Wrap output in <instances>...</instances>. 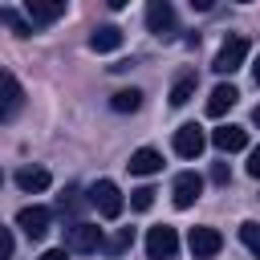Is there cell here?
<instances>
[{"instance_id":"1","label":"cell","mask_w":260,"mask_h":260,"mask_svg":"<svg viewBox=\"0 0 260 260\" xmlns=\"http://www.w3.org/2000/svg\"><path fill=\"white\" fill-rule=\"evenodd\" d=\"M20 110H24V85L16 81L12 69L0 65V122H12Z\"/></svg>"},{"instance_id":"2","label":"cell","mask_w":260,"mask_h":260,"mask_svg":"<svg viewBox=\"0 0 260 260\" xmlns=\"http://www.w3.org/2000/svg\"><path fill=\"white\" fill-rule=\"evenodd\" d=\"M89 203L98 207V215H106V219H118L122 215V191H118V183L114 179H98L93 187H89Z\"/></svg>"},{"instance_id":"3","label":"cell","mask_w":260,"mask_h":260,"mask_svg":"<svg viewBox=\"0 0 260 260\" xmlns=\"http://www.w3.org/2000/svg\"><path fill=\"white\" fill-rule=\"evenodd\" d=\"M146 28L154 32V37H175V28H179V20H175V4L171 0H146Z\"/></svg>"},{"instance_id":"4","label":"cell","mask_w":260,"mask_h":260,"mask_svg":"<svg viewBox=\"0 0 260 260\" xmlns=\"http://www.w3.org/2000/svg\"><path fill=\"white\" fill-rule=\"evenodd\" d=\"M175 252H179V232H175V228L158 223V228L146 232V256H150V260H171Z\"/></svg>"},{"instance_id":"5","label":"cell","mask_w":260,"mask_h":260,"mask_svg":"<svg viewBox=\"0 0 260 260\" xmlns=\"http://www.w3.org/2000/svg\"><path fill=\"white\" fill-rule=\"evenodd\" d=\"M244 57H248V41H244V37H228V41L219 45L211 69H215V73H236V69L244 65Z\"/></svg>"},{"instance_id":"6","label":"cell","mask_w":260,"mask_h":260,"mask_svg":"<svg viewBox=\"0 0 260 260\" xmlns=\"http://www.w3.org/2000/svg\"><path fill=\"white\" fill-rule=\"evenodd\" d=\"M102 248V228L98 223H73L65 232V252H98Z\"/></svg>"},{"instance_id":"7","label":"cell","mask_w":260,"mask_h":260,"mask_svg":"<svg viewBox=\"0 0 260 260\" xmlns=\"http://www.w3.org/2000/svg\"><path fill=\"white\" fill-rule=\"evenodd\" d=\"M187 248H191V256H195V260H211V256H219V248H223V236H219L215 228H191V236H187Z\"/></svg>"},{"instance_id":"8","label":"cell","mask_w":260,"mask_h":260,"mask_svg":"<svg viewBox=\"0 0 260 260\" xmlns=\"http://www.w3.org/2000/svg\"><path fill=\"white\" fill-rule=\"evenodd\" d=\"M203 146H207L203 126L187 122V126H179V130H175V154H183V158H199V154H203Z\"/></svg>"},{"instance_id":"9","label":"cell","mask_w":260,"mask_h":260,"mask_svg":"<svg viewBox=\"0 0 260 260\" xmlns=\"http://www.w3.org/2000/svg\"><path fill=\"white\" fill-rule=\"evenodd\" d=\"M171 195H175V207L183 211V207H191V203L203 195V179H199L195 171H183V175H175V187H171Z\"/></svg>"},{"instance_id":"10","label":"cell","mask_w":260,"mask_h":260,"mask_svg":"<svg viewBox=\"0 0 260 260\" xmlns=\"http://www.w3.org/2000/svg\"><path fill=\"white\" fill-rule=\"evenodd\" d=\"M49 211L45 207H20L16 211V228L28 236V240H45V232H49Z\"/></svg>"},{"instance_id":"11","label":"cell","mask_w":260,"mask_h":260,"mask_svg":"<svg viewBox=\"0 0 260 260\" xmlns=\"http://www.w3.org/2000/svg\"><path fill=\"white\" fill-rule=\"evenodd\" d=\"M211 142H215V146H219L223 154H232V150H244V146H248V130H244V126H232V122H228V126L211 130Z\"/></svg>"},{"instance_id":"12","label":"cell","mask_w":260,"mask_h":260,"mask_svg":"<svg viewBox=\"0 0 260 260\" xmlns=\"http://www.w3.org/2000/svg\"><path fill=\"white\" fill-rule=\"evenodd\" d=\"M24 12H28V24H53L65 12V4L61 0H24Z\"/></svg>"},{"instance_id":"13","label":"cell","mask_w":260,"mask_h":260,"mask_svg":"<svg viewBox=\"0 0 260 260\" xmlns=\"http://www.w3.org/2000/svg\"><path fill=\"white\" fill-rule=\"evenodd\" d=\"M122 45V28L118 24H98L93 32H89V49L93 53H114Z\"/></svg>"},{"instance_id":"14","label":"cell","mask_w":260,"mask_h":260,"mask_svg":"<svg viewBox=\"0 0 260 260\" xmlns=\"http://www.w3.org/2000/svg\"><path fill=\"white\" fill-rule=\"evenodd\" d=\"M130 175H154V171H162V154L154 150V146H142V150H134L130 154Z\"/></svg>"},{"instance_id":"15","label":"cell","mask_w":260,"mask_h":260,"mask_svg":"<svg viewBox=\"0 0 260 260\" xmlns=\"http://www.w3.org/2000/svg\"><path fill=\"white\" fill-rule=\"evenodd\" d=\"M236 102H240V89H236V85H215V89H211V98H207V114H211V118H219V114H228Z\"/></svg>"},{"instance_id":"16","label":"cell","mask_w":260,"mask_h":260,"mask_svg":"<svg viewBox=\"0 0 260 260\" xmlns=\"http://www.w3.org/2000/svg\"><path fill=\"white\" fill-rule=\"evenodd\" d=\"M49 183H53V175H49L45 167H20V171H16V187L28 191V195H32V191H45Z\"/></svg>"},{"instance_id":"17","label":"cell","mask_w":260,"mask_h":260,"mask_svg":"<svg viewBox=\"0 0 260 260\" xmlns=\"http://www.w3.org/2000/svg\"><path fill=\"white\" fill-rule=\"evenodd\" d=\"M110 106H114L118 114H134V110L142 106V89H118V93L110 98Z\"/></svg>"},{"instance_id":"18","label":"cell","mask_w":260,"mask_h":260,"mask_svg":"<svg viewBox=\"0 0 260 260\" xmlns=\"http://www.w3.org/2000/svg\"><path fill=\"white\" fill-rule=\"evenodd\" d=\"M0 24H4V28H12L16 37H32V24H28L16 8H0Z\"/></svg>"},{"instance_id":"19","label":"cell","mask_w":260,"mask_h":260,"mask_svg":"<svg viewBox=\"0 0 260 260\" xmlns=\"http://www.w3.org/2000/svg\"><path fill=\"white\" fill-rule=\"evenodd\" d=\"M240 240H244V248L260 260V223H256V219H244V223H240Z\"/></svg>"},{"instance_id":"20","label":"cell","mask_w":260,"mask_h":260,"mask_svg":"<svg viewBox=\"0 0 260 260\" xmlns=\"http://www.w3.org/2000/svg\"><path fill=\"white\" fill-rule=\"evenodd\" d=\"M191 98H195V77L187 73V77L175 81V89H171V106H187Z\"/></svg>"},{"instance_id":"21","label":"cell","mask_w":260,"mask_h":260,"mask_svg":"<svg viewBox=\"0 0 260 260\" xmlns=\"http://www.w3.org/2000/svg\"><path fill=\"white\" fill-rule=\"evenodd\" d=\"M130 244H134V232H130V228H118V236H114V240H102V248H106V252H114V256H118V252H126Z\"/></svg>"},{"instance_id":"22","label":"cell","mask_w":260,"mask_h":260,"mask_svg":"<svg viewBox=\"0 0 260 260\" xmlns=\"http://www.w3.org/2000/svg\"><path fill=\"white\" fill-rule=\"evenodd\" d=\"M130 207H134V211H150V207H154V187H138V191H130Z\"/></svg>"},{"instance_id":"23","label":"cell","mask_w":260,"mask_h":260,"mask_svg":"<svg viewBox=\"0 0 260 260\" xmlns=\"http://www.w3.org/2000/svg\"><path fill=\"white\" fill-rule=\"evenodd\" d=\"M12 248H16L12 232H8V228H0V260H12Z\"/></svg>"},{"instance_id":"24","label":"cell","mask_w":260,"mask_h":260,"mask_svg":"<svg viewBox=\"0 0 260 260\" xmlns=\"http://www.w3.org/2000/svg\"><path fill=\"white\" fill-rule=\"evenodd\" d=\"M211 183H219V187H228V183H232V171H228V162H215V167H211Z\"/></svg>"},{"instance_id":"25","label":"cell","mask_w":260,"mask_h":260,"mask_svg":"<svg viewBox=\"0 0 260 260\" xmlns=\"http://www.w3.org/2000/svg\"><path fill=\"white\" fill-rule=\"evenodd\" d=\"M248 175H252V179H260V146L248 154Z\"/></svg>"},{"instance_id":"26","label":"cell","mask_w":260,"mask_h":260,"mask_svg":"<svg viewBox=\"0 0 260 260\" xmlns=\"http://www.w3.org/2000/svg\"><path fill=\"white\" fill-rule=\"evenodd\" d=\"M41 260H69V252L65 248H49V252H41Z\"/></svg>"},{"instance_id":"27","label":"cell","mask_w":260,"mask_h":260,"mask_svg":"<svg viewBox=\"0 0 260 260\" xmlns=\"http://www.w3.org/2000/svg\"><path fill=\"white\" fill-rule=\"evenodd\" d=\"M187 4H191V8H195V12H207V8H211V4H215V0H187Z\"/></svg>"},{"instance_id":"28","label":"cell","mask_w":260,"mask_h":260,"mask_svg":"<svg viewBox=\"0 0 260 260\" xmlns=\"http://www.w3.org/2000/svg\"><path fill=\"white\" fill-rule=\"evenodd\" d=\"M106 4H110V8H126L130 0H106Z\"/></svg>"},{"instance_id":"29","label":"cell","mask_w":260,"mask_h":260,"mask_svg":"<svg viewBox=\"0 0 260 260\" xmlns=\"http://www.w3.org/2000/svg\"><path fill=\"white\" fill-rule=\"evenodd\" d=\"M252 77H256V85H260V57H256V65H252Z\"/></svg>"},{"instance_id":"30","label":"cell","mask_w":260,"mask_h":260,"mask_svg":"<svg viewBox=\"0 0 260 260\" xmlns=\"http://www.w3.org/2000/svg\"><path fill=\"white\" fill-rule=\"evenodd\" d=\"M252 122H256V126H260V106H256V110H252Z\"/></svg>"},{"instance_id":"31","label":"cell","mask_w":260,"mask_h":260,"mask_svg":"<svg viewBox=\"0 0 260 260\" xmlns=\"http://www.w3.org/2000/svg\"><path fill=\"white\" fill-rule=\"evenodd\" d=\"M61 4H69V0H61Z\"/></svg>"},{"instance_id":"32","label":"cell","mask_w":260,"mask_h":260,"mask_svg":"<svg viewBox=\"0 0 260 260\" xmlns=\"http://www.w3.org/2000/svg\"><path fill=\"white\" fill-rule=\"evenodd\" d=\"M240 4H248V0H240Z\"/></svg>"}]
</instances>
